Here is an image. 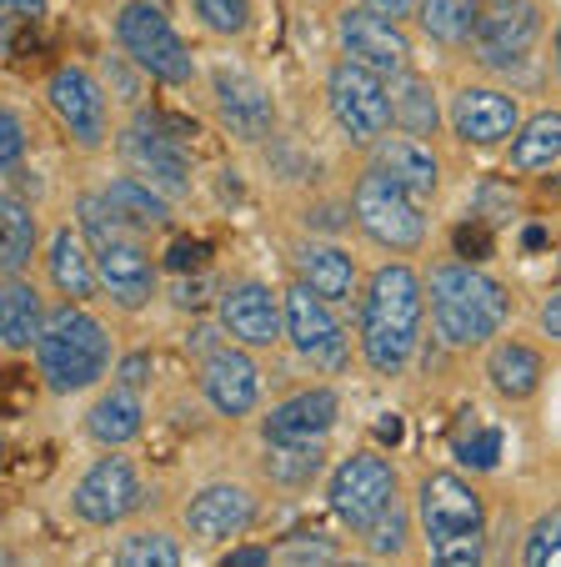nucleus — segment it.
<instances>
[{"label": "nucleus", "instance_id": "11", "mask_svg": "<svg viewBox=\"0 0 561 567\" xmlns=\"http://www.w3.org/2000/svg\"><path fill=\"white\" fill-rule=\"evenodd\" d=\"M392 497H396V472H392V462L376 457V452L346 457L336 467V477H331V513H336L351 533H366Z\"/></svg>", "mask_w": 561, "mask_h": 567}, {"label": "nucleus", "instance_id": "48", "mask_svg": "<svg viewBox=\"0 0 561 567\" xmlns=\"http://www.w3.org/2000/svg\"><path fill=\"white\" fill-rule=\"evenodd\" d=\"M376 437H382L386 447H396V442H402V417H382L376 422Z\"/></svg>", "mask_w": 561, "mask_h": 567}, {"label": "nucleus", "instance_id": "35", "mask_svg": "<svg viewBox=\"0 0 561 567\" xmlns=\"http://www.w3.org/2000/svg\"><path fill=\"white\" fill-rule=\"evenodd\" d=\"M191 16L216 35H236L251 25V0H186Z\"/></svg>", "mask_w": 561, "mask_h": 567}, {"label": "nucleus", "instance_id": "21", "mask_svg": "<svg viewBox=\"0 0 561 567\" xmlns=\"http://www.w3.org/2000/svg\"><path fill=\"white\" fill-rule=\"evenodd\" d=\"M451 131L456 141L466 146H497L517 131V101L501 96V91H487V86H471L451 101Z\"/></svg>", "mask_w": 561, "mask_h": 567}, {"label": "nucleus", "instance_id": "6", "mask_svg": "<svg viewBox=\"0 0 561 567\" xmlns=\"http://www.w3.org/2000/svg\"><path fill=\"white\" fill-rule=\"evenodd\" d=\"M116 41L141 71L166 81V86H186V81H191V71H196L191 51H186L180 31L170 25V16L160 11V6H150V0H126V6H121Z\"/></svg>", "mask_w": 561, "mask_h": 567}, {"label": "nucleus", "instance_id": "39", "mask_svg": "<svg viewBox=\"0 0 561 567\" xmlns=\"http://www.w3.org/2000/svg\"><path fill=\"white\" fill-rule=\"evenodd\" d=\"M456 457H461L466 467H497V432L461 437V442H456Z\"/></svg>", "mask_w": 561, "mask_h": 567}, {"label": "nucleus", "instance_id": "18", "mask_svg": "<svg viewBox=\"0 0 561 567\" xmlns=\"http://www.w3.org/2000/svg\"><path fill=\"white\" fill-rule=\"evenodd\" d=\"M201 392L221 417H251L261 402V377H256L251 357H241L236 347H216L201 367Z\"/></svg>", "mask_w": 561, "mask_h": 567}, {"label": "nucleus", "instance_id": "22", "mask_svg": "<svg viewBox=\"0 0 561 567\" xmlns=\"http://www.w3.org/2000/svg\"><path fill=\"white\" fill-rule=\"evenodd\" d=\"M121 146H126V156L136 161V172L150 176V182H160V186H176V192H180V186H186V176H191L186 151H180L150 116H141L136 126L121 131Z\"/></svg>", "mask_w": 561, "mask_h": 567}, {"label": "nucleus", "instance_id": "52", "mask_svg": "<svg viewBox=\"0 0 561 567\" xmlns=\"http://www.w3.org/2000/svg\"><path fill=\"white\" fill-rule=\"evenodd\" d=\"M0 563H6V553H0Z\"/></svg>", "mask_w": 561, "mask_h": 567}, {"label": "nucleus", "instance_id": "23", "mask_svg": "<svg viewBox=\"0 0 561 567\" xmlns=\"http://www.w3.org/2000/svg\"><path fill=\"white\" fill-rule=\"evenodd\" d=\"M386 106H392V126H402L406 136H432L441 126V106H436V91L426 86L422 75L406 65V71L386 75Z\"/></svg>", "mask_w": 561, "mask_h": 567}, {"label": "nucleus", "instance_id": "51", "mask_svg": "<svg viewBox=\"0 0 561 567\" xmlns=\"http://www.w3.org/2000/svg\"><path fill=\"white\" fill-rule=\"evenodd\" d=\"M141 372H146V357H131V362H126V377H131V382H136Z\"/></svg>", "mask_w": 561, "mask_h": 567}, {"label": "nucleus", "instance_id": "30", "mask_svg": "<svg viewBox=\"0 0 561 567\" xmlns=\"http://www.w3.org/2000/svg\"><path fill=\"white\" fill-rule=\"evenodd\" d=\"M35 251V216L21 196H0V271H21Z\"/></svg>", "mask_w": 561, "mask_h": 567}, {"label": "nucleus", "instance_id": "45", "mask_svg": "<svg viewBox=\"0 0 561 567\" xmlns=\"http://www.w3.org/2000/svg\"><path fill=\"white\" fill-rule=\"evenodd\" d=\"M45 11V0H0V16H15V21H35Z\"/></svg>", "mask_w": 561, "mask_h": 567}, {"label": "nucleus", "instance_id": "49", "mask_svg": "<svg viewBox=\"0 0 561 567\" xmlns=\"http://www.w3.org/2000/svg\"><path fill=\"white\" fill-rule=\"evenodd\" d=\"M11 16H0V61H6V55H11Z\"/></svg>", "mask_w": 561, "mask_h": 567}, {"label": "nucleus", "instance_id": "27", "mask_svg": "<svg viewBox=\"0 0 561 567\" xmlns=\"http://www.w3.org/2000/svg\"><path fill=\"white\" fill-rule=\"evenodd\" d=\"M141 422H146L141 396L131 392V386H111L96 408H91L85 432H91V442H101V447H126V442H136Z\"/></svg>", "mask_w": 561, "mask_h": 567}, {"label": "nucleus", "instance_id": "42", "mask_svg": "<svg viewBox=\"0 0 561 567\" xmlns=\"http://www.w3.org/2000/svg\"><path fill=\"white\" fill-rule=\"evenodd\" d=\"M25 402H31V392H25V377L21 372L0 377V412H21Z\"/></svg>", "mask_w": 561, "mask_h": 567}, {"label": "nucleus", "instance_id": "47", "mask_svg": "<svg viewBox=\"0 0 561 567\" xmlns=\"http://www.w3.org/2000/svg\"><path fill=\"white\" fill-rule=\"evenodd\" d=\"M201 257H206L201 241H196V247H191V241H180V247H170V267H191V261H201Z\"/></svg>", "mask_w": 561, "mask_h": 567}, {"label": "nucleus", "instance_id": "19", "mask_svg": "<svg viewBox=\"0 0 561 567\" xmlns=\"http://www.w3.org/2000/svg\"><path fill=\"white\" fill-rule=\"evenodd\" d=\"M216 111L236 141H266L276 126V106L261 81L246 71H216Z\"/></svg>", "mask_w": 561, "mask_h": 567}, {"label": "nucleus", "instance_id": "32", "mask_svg": "<svg viewBox=\"0 0 561 567\" xmlns=\"http://www.w3.org/2000/svg\"><path fill=\"white\" fill-rule=\"evenodd\" d=\"M106 206L116 216H126L131 226H166L170 221V206L160 202V192L136 182V176H116V182L106 186Z\"/></svg>", "mask_w": 561, "mask_h": 567}, {"label": "nucleus", "instance_id": "25", "mask_svg": "<svg viewBox=\"0 0 561 567\" xmlns=\"http://www.w3.org/2000/svg\"><path fill=\"white\" fill-rule=\"evenodd\" d=\"M297 281H307L316 297L326 301H346L356 297V261H351V251L331 247V241H307V247L297 251Z\"/></svg>", "mask_w": 561, "mask_h": 567}, {"label": "nucleus", "instance_id": "1", "mask_svg": "<svg viewBox=\"0 0 561 567\" xmlns=\"http://www.w3.org/2000/svg\"><path fill=\"white\" fill-rule=\"evenodd\" d=\"M416 337H422V277L406 261H386L361 297V352L371 372H406Z\"/></svg>", "mask_w": 561, "mask_h": 567}, {"label": "nucleus", "instance_id": "31", "mask_svg": "<svg viewBox=\"0 0 561 567\" xmlns=\"http://www.w3.org/2000/svg\"><path fill=\"white\" fill-rule=\"evenodd\" d=\"M266 477L281 482V487H307L311 477L321 472V462H326V447H321V437L311 442H266Z\"/></svg>", "mask_w": 561, "mask_h": 567}, {"label": "nucleus", "instance_id": "38", "mask_svg": "<svg viewBox=\"0 0 561 567\" xmlns=\"http://www.w3.org/2000/svg\"><path fill=\"white\" fill-rule=\"evenodd\" d=\"M21 156H25V131H21V121H15V111L0 106V176L15 172Z\"/></svg>", "mask_w": 561, "mask_h": 567}, {"label": "nucleus", "instance_id": "20", "mask_svg": "<svg viewBox=\"0 0 561 567\" xmlns=\"http://www.w3.org/2000/svg\"><path fill=\"white\" fill-rule=\"evenodd\" d=\"M336 427V392L331 386H307V392H291L287 402H276L261 422L266 442H311L326 437Z\"/></svg>", "mask_w": 561, "mask_h": 567}, {"label": "nucleus", "instance_id": "12", "mask_svg": "<svg viewBox=\"0 0 561 567\" xmlns=\"http://www.w3.org/2000/svg\"><path fill=\"white\" fill-rule=\"evenodd\" d=\"M141 503V472L126 457H101L96 467L75 482L71 513L91 527H111Z\"/></svg>", "mask_w": 561, "mask_h": 567}, {"label": "nucleus", "instance_id": "17", "mask_svg": "<svg viewBox=\"0 0 561 567\" xmlns=\"http://www.w3.org/2000/svg\"><path fill=\"white\" fill-rule=\"evenodd\" d=\"M376 146V172L386 176V182H396L412 202H426V196H436V186H441V161H436V151L426 146L422 136H376L371 141Z\"/></svg>", "mask_w": 561, "mask_h": 567}, {"label": "nucleus", "instance_id": "16", "mask_svg": "<svg viewBox=\"0 0 561 567\" xmlns=\"http://www.w3.org/2000/svg\"><path fill=\"white\" fill-rule=\"evenodd\" d=\"M221 332L241 347H276L281 337V301L266 281H236L221 297Z\"/></svg>", "mask_w": 561, "mask_h": 567}, {"label": "nucleus", "instance_id": "13", "mask_svg": "<svg viewBox=\"0 0 561 567\" xmlns=\"http://www.w3.org/2000/svg\"><path fill=\"white\" fill-rule=\"evenodd\" d=\"M336 41H341V51H346V61H361V65H371V71H382V75L412 65V41L402 35V25L361 11V6L341 11Z\"/></svg>", "mask_w": 561, "mask_h": 567}, {"label": "nucleus", "instance_id": "14", "mask_svg": "<svg viewBox=\"0 0 561 567\" xmlns=\"http://www.w3.org/2000/svg\"><path fill=\"white\" fill-rule=\"evenodd\" d=\"M45 96H51L55 116H61V126L71 131L75 146L96 151L101 141H106V131H111L106 96H101V86L91 81V71H81V65H65V71H55Z\"/></svg>", "mask_w": 561, "mask_h": 567}, {"label": "nucleus", "instance_id": "3", "mask_svg": "<svg viewBox=\"0 0 561 567\" xmlns=\"http://www.w3.org/2000/svg\"><path fill=\"white\" fill-rule=\"evenodd\" d=\"M422 301H432L436 332L451 347H481L501 332L507 321V291L497 277H487L481 267H466V261H446L426 277Z\"/></svg>", "mask_w": 561, "mask_h": 567}, {"label": "nucleus", "instance_id": "43", "mask_svg": "<svg viewBox=\"0 0 561 567\" xmlns=\"http://www.w3.org/2000/svg\"><path fill=\"white\" fill-rule=\"evenodd\" d=\"M356 6L361 11H371V16H382V21H396V25L416 11V0H356Z\"/></svg>", "mask_w": 561, "mask_h": 567}, {"label": "nucleus", "instance_id": "33", "mask_svg": "<svg viewBox=\"0 0 561 567\" xmlns=\"http://www.w3.org/2000/svg\"><path fill=\"white\" fill-rule=\"evenodd\" d=\"M412 16L436 45H466L471 21H477V0H416Z\"/></svg>", "mask_w": 561, "mask_h": 567}, {"label": "nucleus", "instance_id": "37", "mask_svg": "<svg viewBox=\"0 0 561 567\" xmlns=\"http://www.w3.org/2000/svg\"><path fill=\"white\" fill-rule=\"evenodd\" d=\"M527 557L531 567H551V563H561V517L557 513H547L537 527H531V537H527Z\"/></svg>", "mask_w": 561, "mask_h": 567}, {"label": "nucleus", "instance_id": "44", "mask_svg": "<svg viewBox=\"0 0 561 567\" xmlns=\"http://www.w3.org/2000/svg\"><path fill=\"white\" fill-rule=\"evenodd\" d=\"M226 567H261V563H271V547H231V553L221 557Z\"/></svg>", "mask_w": 561, "mask_h": 567}, {"label": "nucleus", "instance_id": "2", "mask_svg": "<svg viewBox=\"0 0 561 567\" xmlns=\"http://www.w3.org/2000/svg\"><path fill=\"white\" fill-rule=\"evenodd\" d=\"M35 367L55 396L91 392L111 372V337L81 301H65L61 311L41 321L35 332Z\"/></svg>", "mask_w": 561, "mask_h": 567}, {"label": "nucleus", "instance_id": "4", "mask_svg": "<svg viewBox=\"0 0 561 567\" xmlns=\"http://www.w3.org/2000/svg\"><path fill=\"white\" fill-rule=\"evenodd\" d=\"M85 247L96 257V287L106 291L116 307L141 311L156 297V267H150L146 247L136 241V226L106 206V196H85Z\"/></svg>", "mask_w": 561, "mask_h": 567}, {"label": "nucleus", "instance_id": "9", "mask_svg": "<svg viewBox=\"0 0 561 567\" xmlns=\"http://www.w3.org/2000/svg\"><path fill=\"white\" fill-rule=\"evenodd\" d=\"M331 111H336L341 131L356 146H371L376 136L392 131V106H386V75L371 71L361 61H341L331 71Z\"/></svg>", "mask_w": 561, "mask_h": 567}, {"label": "nucleus", "instance_id": "34", "mask_svg": "<svg viewBox=\"0 0 561 567\" xmlns=\"http://www.w3.org/2000/svg\"><path fill=\"white\" fill-rule=\"evenodd\" d=\"M116 563H126V567H176L180 543L166 537V533H136L116 547Z\"/></svg>", "mask_w": 561, "mask_h": 567}, {"label": "nucleus", "instance_id": "29", "mask_svg": "<svg viewBox=\"0 0 561 567\" xmlns=\"http://www.w3.org/2000/svg\"><path fill=\"white\" fill-rule=\"evenodd\" d=\"M561 156V116L557 111H537L511 141V166L517 172H547Z\"/></svg>", "mask_w": 561, "mask_h": 567}, {"label": "nucleus", "instance_id": "40", "mask_svg": "<svg viewBox=\"0 0 561 567\" xmlns=\"http://www.w3.org/2000/svg\"><path fill=\"white\" fill-rule=\"evenodd\" d=\"M271 557H281V563H331L336 557V547L331 543H321V537H297V543H287V547H276Z\"/></svg>", "mask_w": 561, "mask_h": 567}, {"label": "nucleus", "instance_id": "36", "mask_svg": "<svg viewBox=\"0 0 561 567\" xmlns=\"http://www.w3.org/2000/svg\"><path fill=\"white\" fill-rule=\"evenodd\" d=\"M366 547L376 557H396V553H406V513H402V503H386L382 513H376V523L366 527Z\"/></svg>", "mask_w": 561, "mask_h": 567}, {"label": "nucleus", "instance_id": "41", "mask_svg": "<svg viewBox=\"0 0 561 567\" xmlns=\"http://www.w3.org/2000/svg\"><path fill=\"white\" fill-rule=\"evenodd\" d=\"M456 251H461V257L487 261L491 257V231L487 226H456Z\"/></svg>", "mask_w": 561, "mask_h": 567}, {"label": "nucleus", "instance_id": "8", "mask_svg": "<svg viewBox=\"0 0 561 567\" xmlns=\"http://www.w3.org/2000/svg\"><path fill=\"white\" fill-rule=\"evenodd\" d=\"M281 332L297 342V352L307 357L321 372H341L351 362V342L341 332L336 311H331L326 297L307 287V281H291L287 297H281Z\"/></svg>", "mask_w": 561, "mask_h": 567}, {"label": "nucleus", "instance_id": "24", "mask_svg": "<svg viewBox=\"0 0 561 567\" xmlns=\"http://www.w3.org/2000/svg\"><path fill=\"white\" fill-rule=\"evenodd\" d=\"M45 267H51V281L65 301L96 297V257H91V247H85V236L75 231V226H61V231L51 236Z\"/></svg>", "mask_w": 561, "mask_h": 567}, {"label": "nucleus", "instance_id": "26", "mask_svg": "<svg viewBox=\"0 0 561 567\" xmlns=\"http://www.w3.org/2000/svg\"><path fill=\"white\" fill-rule=\"evenodd\" d=\"M45 321V301L31 281H0V347L6 352H25L35 347V332Z\"/></svg>", "mask_w": 561, "mask_h": 567}, {"label": "nucleus", "instance_id": "10", "mask_svg": "<svg viewBox=\"0 0 561 567\" xmlns=\"http://www.w3.org/2000/svg\"><path fill=\"white\" fill-rule=\"evenodd\" d=\"M466 41L477 45L487 65H517L541 41L537 0H477V21Z\"/></svg>", "mask_w": 561, "mask_h": 567}, {"label": "nucleus", "instance_id": "7", "mask_svg": "<svg viewBox=\"0 0 561 567\" xmlns=\"http://www.w3.org/2000/svg\"><path fill=\"white\" fill-rule=\"evenodd\" d=\"M351 212H356V226L386 251H416L426 241V216L412 196L396 182H386L376 166L356 182V196H351Z\"/></svg>", "mask_w": 561, "mask_h": 567}, {"label": "nucleus", "instance_id": "28", "mask_svg": "<svg viewBox=\"0 0 561 567\" xmlns=\"http://www.w3.org/2000/svg\"><path fill=\"white\" fill-rule=\"evenodd\" d=\"M487 372H491V382H497L501 396L527 402V396L541 386V352L531 342H501V347H491Z\"/></svg>", "mask_w": 561, "mask_h": 567}, {"label": "nucleus", "instance_id": "5", "mask_svg": "<svg viewBox=\"0 0 561 567\" xmlns=\"http://www.w3.org/2000/svg\"><path fill=\"white\" fill-rule=\"evenodd\" d=\"M422 533L426 547H432L436 563L446 567H466L481 563V547H487V507L481 497L466 487L456 472H432L422 482Z\"/></svg>", "mask_w": 561, "mask_h": 567}, {"label": "nucleus", "instance_id": "15", "mask_svg": "<svg viewBox=\"0 0 561 567\" xmlns=\"http://www.w3.org/2000/svg\"><path fill=\"white\" fill-rule=\"evenodd\" d=\"M256 523V497L241 482H211L186 503V533L196 543H226Z\"/></svg>", "mask_w": 561, "mask_h": 567}, {"label": "nucleus", "instance_id": "50", "mask_svg": "<svg viewBox=\"0 0 561 567\" xmlns=\"http://www.w3.org/2000/svg\"><path fill=\"white\" fill-rule=\"evenodd\" d=\"M547 247V231H541V226H527V251H541Z\"/></svg>", "mask_w": 561, "mask_h": 567}, {"label": "nucleus", "instance_id": "46", "mask_svg": "<svg viewBox=\"0 0 561 567\" xmlns=\"http://www.w3.org/2000/svg\"><path fill=\"white\" fill-rule=\"evenodd\" d=\"M541 332H547V337H561V297H547V301H541Z\"/></svg>", "mask_w": 561, "mask_h": 567}]
</instances>
